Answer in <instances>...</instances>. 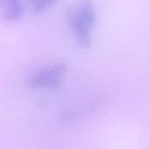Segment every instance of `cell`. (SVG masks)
I'll list each match as a JSON object with an SVG mask.
<instances>
[{"label":"cell","mask_w":149,"mask_h":149,"mask_svg":"<svg viewBox=\"0 0 149 149\" xmlns=\"http://www.w3.org/2000/svg\"><path fill=\"white\" fill-rule=\"evenodd\" d=\"M58 0H25L29 8L36 13L43 12L52 8Z\"/></svg>","instance_id":"4"},{"label":"cell","mask_w":149,"mask_h":149,"mask_svg":"<svg viewBox=\"0 0 149 149\" xmlns=\"http://www.w3.org/2000/svg\"><path fill=\"white\" fill-rule=\"evenodd\" d=\"M4 1H8V0H4Z\"/></svg>","instance_id":"5"},{"label":"cell","mask_w":149,"mask_h":149,"mask_svg":"<svg viewBox=\"0 0 149 149\" xmlns=\"http://www.w3.org/2000/svg\"><path fill=\"white\" fill-rule=\"evenodd\" d=\"M3 16L7 21H15L19 19L24 12L22 4L18 0H8L5 1Z\"/></svg>","instance_id":"3"},{"label":"cell","mask_w":149,"mask_h":149,"mask_svg":"<svg viewBox=\"0 0 149 149\" xmlns=\"http://www.w3.org/2000/svg\"><path fill=\"white\" fill-rule=\"evenodd\" d=\"M96 18V10L91 0L79 3L68 13V21L74 37L83 47H89L92 44Z\"/></svg>","instance_id":"1"},{"label":"cell","mask_w":149,"mask_h":149,"mask_svg":"<svg viewBox=\"0 0 149 149\" xmlns=\"http://www.w3.org/2000/svg\"><path fill=\"white\" fill-rule=\"evenodd\" d=\"M65 72L66 65L63 63H57L43 67L28 78L27 86L36 90L55 88L59 86Z\"/></svg>","instance_id":"2"}]
</instances>
